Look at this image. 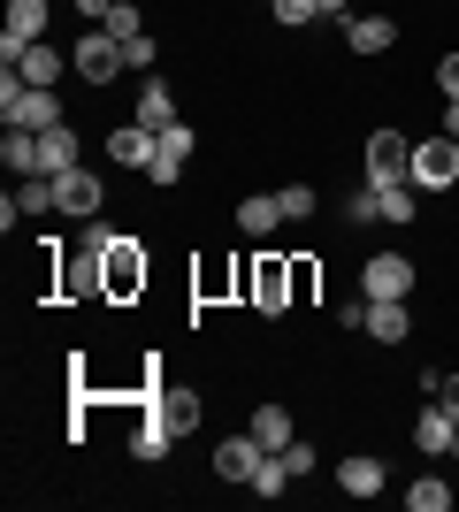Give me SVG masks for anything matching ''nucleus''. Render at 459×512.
I'll return each instance as SVG.
<instances>
[{
  "instance_id": "nucleus-18",
  "label": "nucleus",
  "mask_w": 459,
  "mask_h": 512,
  "mask_svg": "<svg viewBox=\"0 0 459 512\" xmlns=\"http://www.w3.org/2000/svg\"><path fill=\"white\" fill-rule=\"evenodd\" d=\"M62 169H77V130L54 123V130H39V176H62Z\"/></svg>"
},
{
  "instance_id": "nucleus-16",
  "label": "nucleus",
  "mask_w": 459,
  "mask_h": 512,
  "mask_svg": "<svg viewBox=\"0 0 459 512\" xmlns=\"http://www.w3.org/2000/svg\"><path fill=\"white\" fill-rule=\"evenodd\" d=\"M238 230H245V237H276V230H284V199H276V192L238 199Z\"/></svg>"
},
{
  "instance_id": "nucleus-8",
  "label": "nucleus",
  "mask_w": 459,
  "mask_h": 512,
  "mask_svg": "<svg viewBox=\"0 0 459 512\" xmlns=\"http://www.w3.org/2000/svg\"><path fill=\"white\" fill-rule=\"evenodd\" d=\"M54 199H62V214H77V222H92V214L108 207V184H100V176H92L85 161H77V169H62V176H54Z\"/></svg>"
},
{
  "instance_id": "nucleus-17",
  "label": "nucleus",
  "mask_w": 459,
  "mask_h": 512,
  "mask_svg": "<svg viewBox=\"0 0 459 512\" xmlns=\"http://www.w3.org/2000/svg\"><path fill=\"white\" fill-rule=\"evenodd\" d=\"M23 85H62V69H69V54H62V46H54V39H39V46H23Z\"/></svg>"
},
{
  "instance_id": "nucleus-20",
  "label": "nucleus",
  "mask_w": 459,
  "mask_h": 512,
  "mask_svg": "<svg viewBox=\"0 0 459 512\" xmlns=\"http://www.w3.org/2000/svg\"><path fill=\"white\" fill-rule=\"evenodd\" d=\"M138 123H146V130H169V123H176V92L161 85V77H146V85H138Z\"/></svg>"
},
{
  "instance_id": "nucleus-34",
  "label": "nucleus",
  "mask_w": 459,
  "mask_h": 512,
  "mask_svg": "<svg viewBox=\"0 0 459 512\" xmlns=\"http://www.w3.org/2000/svg\"><path fill=\"white\" fill-rule=\"evenodd\" d=\"M437 85H444V100H459V54H444V62H437Z\"/></svg>"
},
{
  "instance_id": "nucleus-13",
  "label": "nucleus",
  "mask_w": 459,
  "mask_h": 512,
  "mask_svg": "<svg viewBox=\"0 0 459 512\" xmlns=\"http://www.w3.org/2000/svg\"><path fill=\"white\" fill-rule=\"evenodd\" d=\"M345 46L368 62V54H391L398 46V23L391 16H345Z\"/></svg>"
},
{
  "instance_id": "nucleus-4",
  "label": "nucleus",
  "mask_w": 459,
  "mask_h": 512,
  "mask_svg": "<svg viewBox=\"0 0 459 512\" xmlns=\"http://www.w3.org/2000/svg\"><path fill=\"white\" fill-rule=\"evenodd\" d=\"M406 169H414V138L383 123L368 138V184H406Z\"/></svg>"
},
{
  "instance_id": "nucleus-29",
  "label": "nucleus",
  "mask_w": 459,
  "mask_h": 512,
  "mask_svg": "<svg viewBox=\"0 0 459 512\" xmlns=\"http://www.w3.org/2000/svg\"><path fill=\"white\" fill-rule=\"evenodd\" d=\"M276 199H284V222H306V214H314V184H276Z\"/></svg>"
},
{
  "instance_id": "nucleus-9",
  "label": "nucleus",
  "mask_w": 459,
  "mask_h": 512,
  "mask_svg": "<svg viewBox=\"0 0 459 512\" xmlns=\"http://www.w3.org/2000/svg\"><path fill=\"white\" fill-rule=\"evenodd\" d=\"M261 459H268V444L253 436V428L215 444V474H222V482H253V474H261Z\"/></svg>"
},
{
  "instance_id": "nucleus-28",
  "label": "nucleus",
  "mask_w": 459,
  "mask_h": 512,
  "mask_svg": "<svg viewBox=\"0 0 459 512\" xmlns=\"http://www.w3.org/2000/svg\"><path fill=\"white\" fill-rule=\"evenodd\" d=\"M161 153H169V161H192V153H199V130L192 123H169V130H161Z\"/></svg>"
},
{
  "instance_id": "nucleus-23",
  "label": "nucleus",
  "mask_w": 459,
  "mask_h": 512,
  "mask_svg": "<svg viewBox=\"0 0 459 512\" xmlns=\"http://www.w3.org/2000/svg\"><path fill=\"white\" fill-rule=\"evenodd\" d=\"M291 482H299V474H291V459H284V451H268V459H261V474H253L245 490H261V497H284Z\"/></svg>"
},
{
  "instance_id": "nucleus-31",
  "label": "nucleus",
  "mask_w": 459,
  "mask_h": 512,
  "mask_svg": "<svg viewBox=\"0 0 459 512\" xmlns=\"http://www.w3.org/2000/svg\"><path fill=\"white\" fill-rule=\"evenodd\" d=\"M268 8H276V23H291V31L322 16V0H268Z\"/></svg>"
},
{
  "instance_id": "nucleus-7",
  "label": "nucleus",
  "mask_w": 459,
  "mask_h": 512,
  "mask_svg": "<svg viewBox=\"0 0 459 512\" xmlns=\"http://www.w3.org/2000/svg\"><path fill=\"white\" fill-rule=\"evenodd\" d=\"M153 153H161V130H146L138 115L108 130V161H115V169H138V176H146V169H153Z\"/></svg>"
},
{
  "instance_id": "nucleus-14",
  "label": "nucleus",
  "mask_w": 459,
  "mask_h": 512,
  "mask_svg": "<svg viewBox=\"0 0 459 512\" xmlns=\"http://www.w3.org/2000/svg\"><path fill=\"white\" fill-rule=\"evenodd\" d=\"M368 337H375V344H406V337H414L406 299H368Z\"/></svg>"
},
{
  "instance_id": "nucleus-26",
  "label": "nucleus",
  "mask_w": 459,
  "mask_h": 512,
  "mask_svg": "<svg viewBox=\"0 0 459 512\" xmlns=\"http://www.w3.org/2000/svg\"><path fill=\"white\" fill-rule=\"evenodd\" d=\"M406 505H414V512H444V505H452V490H444V474H421L414 490H406Z\"/></svg>"
},
{
  "instance_id": "nucleus-37",
  "label": "nucleus",
  "mask_w": 459,
  "mask_h": 512,
  "mask_svg": "<svg viewBox=\"0 0 459 512\" xmlns=\"http://www.w3.org/2000/svg\"><path fill=\"white\" fill-rule=\"evenodd\" d=\"M444 130H452V138H459V100H444Z\"/></svg>"
},
{
  "instance_id": "nucleus-11",
  "label": "nucleus",
  "mask_w": 459,
  "mask_h": 512,
  "mask_svg": "<svg viewBox=\"0 0 459 512\" xmlns=\"http://www.w3.org/2000/svg\"><path fill=\"white\" fill-rule=\"evenodd\" d=\"M383 459H375V451H345V459H337V490L345 497H383Z\"/></svg>"
},
{
  "instance_id": "nucleus-27",
  "label": "nucleus",
  "mask_w": 459,
  "mask_h": 512,
  "mask_svg": "<svg viewBox=\"0 0 459 512\" xmlns=\"http://www.w3.org/2000/svg\"><path fill=\"white\" fill-rule=\"evenodd\" d=\"M100 31H108V39H123V46H131L138 31H146V23H138V0H115V8H108V23H100Z\"/></svg>"
},
{
  "instance_id": "nucleus-36",
  "label": "nucleus",
  "mask_w": 459,
  "mask_h": 512,
  "mask_svg": "<svg viewBox=\"0 0 459 512\" xmlns=\"http://www.w3.org/2000/svg\"><path fill=\"white\" fill-rule=\"evenodd\" d=\"M69 8H77L85 23H108V8H115V0H69Z\"/></svg>"
},
{
  "instance_id": "nucleus-10",
  "label": "nucleus",
  "mask_w": 459,
  "mask_h": 512,
  "mask_svg": "<svg viewBox=\"0 0 459 512\" xmlns=\"http://www.w3.org/2000/svg\"><path fill=\"white\" fill-rule=\"evenodd\" d=\"M146 291V253H138V237L108 245V299H138Z\"/></svg>"
},
{
  "instance_id": "nucleus-5",
  "label": "nucleus",
  "mask_w": 459,
  "mask_h": 512,
  "mask_svg": "<svg viewBox=\"0 0 459 512\" xmlns=\"http://www.w3.org/2000/svg\"><path fill=\"white\" fill-rule=\"evenodd\" d=\"M360 299H414V260L406 253H375L360 268Z\"/></svg>"
},
{
  "instance_id": "nucleus-30",
  "label": "nucleus",
  "mask_w": 459,
  "mask_h": 512,
  "mask_svg": "<svg viewBox=\"0 0 459 512\" xmlns=\"http://www.w3.org/2000/svg\"><path fill=\"white\" fill-rule=\"evenodd\" d=\"M345 222H383V199H375V184H360V192L345 199Z\"/></svg>"
},
{
  "instance_id": "nucleus-2",
  "label": "nucleus",
  "mask_w": 459,
  "mask_h": 512,
  "mask_svg": "<svg viewBox=\"0 0 459 512\" xmlns=\"http://www.w3.org/2000/svg\"><path fill=\"white\" fill-rule=\"evenodd\" d=\"M238 283H245V306H261V314H284V306H299V291H291V268H284L276 253H261Z\"/></svg>"
},
{
  "instance_id": "nucleus-19",
  "label": "nucleus",
  "mask_w": 459,
  "mask_h": 512,
  "mask_svg": "<svg viewBox=\"0 0 459 512\" xmlns=\"http://www.w3.org/2000/svg\"><path fill=\"white\" fill-rule=\"evenodd\" d=\"M169 444H176V428H169V421H153V413L131 428V459H138V467H161V459H169Z\"/></svg>"
},
{
  "instance_id": "nucleus-25",
  "label": "nucleus",
  "mask_w": 459,
  "mask_h": 512,
  "mask_svg": "<svg viewBox=\"0 0 459 512\" xmlns=\"http://www.w3.org/2000/svg\"><path fill=\"white\" fill-rule=\"evenodd\" d=\"M375 199H383V222H414V207H421L414 184H375Z\"/></svg>"
},
{
  "instance_id": "nucleus-35",
  "label": "nucleus",
  "mask_w": 459,
  "mask_h": 512,
  "mask_svg": "<svg viewBox=\"0 0 459 512\" xmlns=\"http://www.w3.org/2000/svg\"><path fill=\"white\" fill-rule=\"evenodd\" d=\"M437 406H444V413H452V421H459V367H452V375H444V383H437Z\"/></svg>"
},
{
  "instance_id": "nucleus-6",
  "label": "nucleus",
  "mask_w": 459,
  "mask_h": 512,
  "mask_svg": "<svg viewBox=\"0 0 459 512\" xmlns=\"http://www.w3.org/2000/svg\"><path fill=\"white\" fill-rule=\"evenodd\" d=\"M146 398H153V421H169L176 436H192V428L207 421V398H199V390H184V383H153Z\"/></svg>"
},
{
  "instance_id": "nucleus-3",
  "label": "nucleus",
  "mask_w": 459,
  "mask_h": 512,
  "mask_svg": "<svg viewBox=\"0 0 459 512\" xmlns=\"http://www.w3.org/2000/svg\"><path fill=\"white\" fill-rule=\"evenodd\" d=\"M69 62H77V77H85V85H115V77L131 69V62H123V39H108L100 23L77 39V54H69Z\"/></svg>"
},
{
  "instance_id": "nucleus-21",
  "label": "nucleus",
  "mask_w": 459,
  "mask_h": 512,
  "mask_svg": "<svg viewBox=\"0 0 459 512\" xmlns=\"http://www.w3.org/2000/svg\"><path fill=\"white\" fill-rule=\"evenodd\" d=\"M0 161H8L16 176H39V130H16V123H8V138H0Z\"/></svg>"
},
{
  "instance_id": "nucleus-32",
  "label": "nucleus",
  "mask_w": 459,
  "mask_h": 512,
  "mask_svg": "<svg viewBox=\"0 0 459 512\" xmlns=\"http://www.w3.org/2000/svg\"><path fill=\"white\" fill-rule=\"evenodd\" d=\"M153 54H161V46H153V31H138V39L123 46V62H131V69H153Z\"/></svg>"
},
{
  "instance_id": "nucleus-38",
  "label": "nucleus",
  "mask_w": 459,
  "mask_h": 512,
  "mask_svg": "<svg viewBox=\"0 0 459 512\" xmlns=\"http://www.w3.org/2000/svg\"><path fill=\"white\" fill-rule=\"evenodd\" d=\"M322 16H345V0H322Z\"/></svg>"
},
{
  "instance_id": "nucleus-22",
  "label": "nucleus",
  "mask_w": 459,
  "mask_h": 512,
  "mask_svg": "<svg viewBox=\"0 0 459 512\" xmlns=\"http://www.w3.org/2000/svg\"><path fill=\"white\" fill-rule=\"evenodd\" d=\"M253 436H261L268 451H284V444H299V428H291V413H284V406H261V413H253Z\"/></svg>"
},
{
  "instance_id": "nucleus-15",
  "label": "nucleus",
  "mask_w": 459,
  "mask_h": 512,
  "mask_svg": "<svg viewBox=\"0 0 459 512\" xmlns=\"http://www.w3.org/2000/svg\"><path fill=\"white\" fill-rule=\"evenodd\" d=\"M46 23H54V0H8V39L16 46H39Z\"/></svg>"
},
{
  "instance_id": "nucleus-12",
  "label": "nucleus",
  "mask_w": 459,
  "mask_h": 512,
  "mask_svg": "<svg viewBox=\"0 0 459 512\" xmlns=\"http://www.w3.org/2000/svg\"><path fill=\"white\" fill-rule=\"evenodd\" d=\"M452 436H459V421L429 398V406H421V421H414V451H421V459H452Z\"/></svg>"
},
{
  "instance_id": "nucleus-33",
  "label": "nucleus",
  "mask_w": 459,
  "mask_h": 512,
  "mask_svg": "<svg viewBox=\"0 0 459 512\" xmlns=\"http://www.w3.org/2000/svg\"><path fill=\"white\" fill-rule=\"evenodd\" d=\"M176 176H184V161H169V153H153V169H146V184H161V192H169Z\"/></svg>"
},
{
  "instance_id": "nucleus-24",
  "label": "nucleus",
  "mask_w": 459,
  "mask_h": 512,
  "mask_svg": "<svg viewBox=\"0 0 459 512\" xmlns=\"http://www.w3.org/2000/svg\"><path fill=\"white\" fill-rule=\"evenodd\" d=\"M16 199H23V214H62V199H54V176H23Z\"/></svg>"
},
{
  "instance_id": "nucleus-39",
  "label": "nucleus",
  "mask_w": 459,
  "mask_h": 512,
  "mask_svg": "<svg viewBox=\"0 0 459 512\" xmlns=\"http://www.w3.org/2000/svg\"><path fill=\"white\" fill-rule=\"evenodd\" d=\"M452 459H459V436H452Z\"/></svg>"
},
{
  "instance_id": "nucleus-1",
  "label": "nucleus",
  "mask_w": 459,
  "mask_h": 512,
  "mask_svg": "<svg viewBox=\"0 0 459 512\" xmlns=\"http://www.w3.org/2000/svg\"><path fill=\"white\" fill-rule=\"evenodd\" d=\"M406 184L414 192H444V184H459V138L444 130V138H414V169H406Z\"/></svg>"
}]
</instances>
